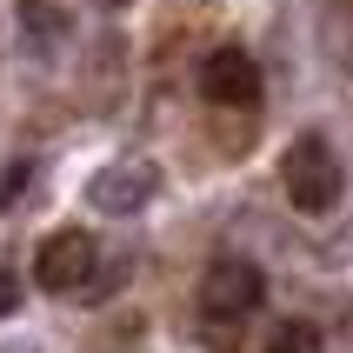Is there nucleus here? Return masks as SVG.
<instances>
[{
	"label": "nucleus",
	"mask_w": 353,
	"mask_h": 353,
	"mask_svg": "<svg viewBox=\"0 0 353 353\" xmlns=\"http://www.w3.org/2000/svg\"><path fill=\"white\" fill-rule=\"evenodd\" d=\"M27 187H34V160H14V167H7V180H0V207H14Z\"/></svg>",
	"instance_id": "nucleus-8"
},
{
	"label": "nucleus",
	"mask_w": 353,
	"mask_h": 353,
	"mask_svg": "<svg viewBox=\"0 0 353 353\" xmlns=\"http://www.w3.org/2000/svg\"><path fill=\"white\" fill-rule=\"evenodd\" d=\"M20 14H27V34L34 40L60 34V7H47V0H20Z\"/></svg>",
	"instance_id": "nucleus-7"
},
{
	"label": "nucleus",
	"mask_w": 353,
	"mask_h": 353,
	"mask_svg": "<svg viewBox=\"0 0 353 353\" xmlns=\"http://www.w3.org/2000/svg\"><path fill=\"white\" fill-rule=\"evenodd\" d=\"M107 7H127V0H107Z\"/></svg>",
	"instance_id": "nucleus-11"
},
{
	"label": "nucleus",
	"mask_w": 353,
	"mask_h": 353,
	"mask_svg": "<svg viewBox=\"0 0 353 353\" xmlns=\"http://www.w3.org/2000/svg\"><path fill=\"white\" fill-rule=\"evenodd\" d=\"M0 353H34V347H0Z\"/></svg>",
	"instance_id": "nucleus-10"
},
{
	"label": "nucleus",
	"mask_w": 353,
	"mask_h": 353,
	"mask_svg": "<svg viewBox=\"0 0 353 353\" xmlns=\"http://www.w3.org/2000/svg\"><path fill=\"white\" fill-rule=\"evenodd\" d=\"M267 353H320V327L287 320V327H274V334H267Z\"/></svg>",
	"instance_id": "nucleus-6"
},
{
	"label": "nucleus",
	"mask_w": 353,
	"mask_h": 353,
	"mask_svg": "<svg viewBox=\"0 0 353 353\" xmlns=\"http://www.w3.org/2000/svg\"><path fill=\"white\" fill-rule=\"evenodd\" d=\"M154 187H160V174L147 160H114V167H100L87 180V207L94 214H140L154 200Z\"/></svg>",
	"instance_id": "nucleus-4"
},
{
	"label": "nucleus",
	"mask_w": 353,
	"mask_h": 353,
	"mask_svg": "<svg viewBox=\"0 0 353 353\" xmlns=\"http://www.w3.org/2000/svg\"><path fill=\"white\" fill-rule=\"evenodd\" d=\"M260 294H267V280H260L254 260H214L207 280H200V307H207V320H240V314H254Z\"/></svg>",
	"instance_id": "nucleus-3"
},
{
	"label": "nucleus",
	"mask_w": 353,
	"mask_h": 353,
	"mask_svg": "<svg viewBox=\"0 0 353 353\" xmlns=\"http://www.w3.org/2000/svg\"><path fill=\"white\" fill-rule=\"evenodd\" d=\"M94 240L80 234V227H60L54 240H40V254H34V280L47 287V294H80L87 280H94Z\"/></svg>",
	"instance_id": "nucleus-2"
},
{
	"label": "nucleus",
	"mask_w": 353,
	"mask_h": 353,
	"mask_svg": "<svg viewBox=\"0 0 353 353\" xmlns=\"http://www.w3.org/2000/svg\"><path fill=\"white\" fill-rule=\"evenodd\" d=\"M280 174H287V200H294L300 214H327L340 200V160H334V147L320 134H300L287 147V160H280Z\"/></svg>",
	"instance_id": "nucleus-1"
},
{
	"label": "nucleus",
	"mask_w": 353,
	"mask_h": 353,
	"mask_svg": "<svg viewBox=\"0 0 353 353\" xmlns=\"http://www.w3.org/2000/svg\"><path fill=\"white\" fill-rule=\"evenodd\" d=\"M14 307H20V287H14V280H7V274H0V320L14 314Z\"/></svg>",
	"instance_id": "nucleus-9"
},
{
	"label": "nucleus",
	"mask_w": 353,
	"mask_h": 353,
	"mask_svg": "<svg viewBox=\"0 0 353 353\" xmlns=\"http://www.w3.org/2000/svg\"><path fill=\"white\" fill-rule=\"evenodd\" d=\"M200 94L214 100V107H254L260 100V67L240 47H220V54L200 60Z\"/></svg>",
	"instance_id": "nucleus-5"
}]
</instances>
